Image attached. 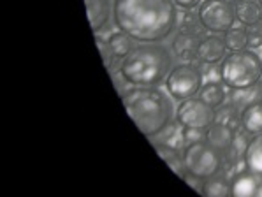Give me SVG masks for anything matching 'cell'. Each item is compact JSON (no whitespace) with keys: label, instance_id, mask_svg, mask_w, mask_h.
Instances as JSON below:
<instances>
[{"label":"cell","instance_id":"obj_1","mask_svg":"<svg viewBox=\"0 0 262 197\" xmlns=\"http://www.w3.org/2000/svg\"><path fill=\"white\" fill-rule=\"evenodd\" d=\"M113 21L136 42H160L176 25L172 0H115Z\"/></svg>","mask_w":262,"mask_h":197},{"label":"cell","instance_id":"obj_2","mask_svg":"<svg viewBox=\"0 0 262 197\" xmlns=\"http://www.w3.org/2000/svg\"><path fill=\"white\" fill-rule=\"evenodd\" d=\"M169 97L157 86H132L122 94L125 111L146 138H155L171 125L174 111Z\"/></svg>","mask_w":262,"mask_h":197},{"label":"cell","instance_id":"obj_3","mask_svg":"<svg viewBox=\"0 0 262 197\" xmlns=\"http://www.w3.org/2000/svg\"><path fill=\"white\" fill-rule=\"evenodd\" d=\"M171 69L169 50L157 42H144L122 60L120 74L132 86H157L167 78Z\"/></svg>","mask_w":262,"mask_h":197},{"label":"cell","instance_id":"obj_4","mask_svg":"<svg viewBox=\"0 0 262 197\" xmlns=\"http://www.w3.org/2000/svg\"><path fill=\"white\" fill-rule=\"evenodd\" d=\"M219 74L229 90L245 92L255 88L262 79V58L248 48L229 51L220 62Z\"/></svg>","mask_w":262,"mask_h":197},{"label":"cell","instance_id":"obj_5","mask_svg":"<svg viewBox=\"0 0 262 197\" xmlns=\"http://www.w3.org/2000/svg\"><path fill=\"white\" fill-rule=\"evenodd\" d=\"M185 174L193 180H209L216 176L224 167V154L213 148L211 144L204 141H190L185 146L183 154Z\"/></svg>","mask_w":262,"mask_h":197},{"label":"cell","instance_id":"obj_6","mask_svg":"<svg viewBox=\"0 0 262 197\" xmlns=\"http://www.w3.org/2000/svg\"><path fill=\"white\" fill-rule=\"evenodd\" d=\"M197 19L204 30L225 34L237 21L236 4L232 0H203L197 9Z\"/></svg>","mask_w":262,"mask_h":197},{"label":"cell","instance_id":"obj_7","mask_svg":"<svg viewBox=\"0 0 262 197\" xmlns=\"http://www.w3.org/2000/svg\"><path fill=\"white\" fill-rule=\"evenodd\" d=\"M203 74L197 67L190 63H181L169 71L166 78V90L171 95V99L185 100L199 95L201 88H203Z\"/></svg>","mask_w":262,"mask_h":197},{"label":"cell","instance_id":"obj_8","mask_svg":"<svg viewBox=\"0 0 262 197\" xmlns=\"http://www.w3.org/2000/svg\"><path fill=\"white\" fill-rule=\"evenodd\" d=\"M176 120L185 130H206L215 122V110L199 97H190L180 102L176 110Z\"/></svg>","mask_w":262,"mask_h":197},{"label":"cell","instance_id":"obj_9","mask_svg":"<svg viewBox=\"0 0 262 197\" xmlns=\"http://www.w3.org/2000/svg\"><path fill=\"white\" fill-rule=\"evenodd\" d=\"M232 197H262V174L253 171H243L231 182Z\"/></svg>","mask_w":262,"mask_h":197},{"label":"cell","instance_id":"obj_10","mask_svg":"<svg viewBox=\"0 0 262 197\" xmlns=\"http://www.w3.org/2000/svg\"><path fill=\"white\" fill-rule=\"evenodd\" d=\"M225 55H227V46L224 42V37H220V35L211 34L199 41V46H197V60H201L203 63H208V65L220 63Z\"/></svg>","mask_w":262,"mask_h":197},{"label":"cell","instance_id":"obj_11","mask_svg":"<svg viewBox=\"0 0 262 197\" xmlns=\"http://www.w3.org/2000/svg\"><path fill=\"white\" fill-rule=\"evenodd\" d=\"M204 139H206L213 148H216V150L225 155L232 148V144H234V130H232V127H229L227 123L216 122L215 120V122L206 128V132H204Z\"/></svg>","mask_w":262,"mask_h":197},{"label":"cell","instance_id":"obj_12","mask_svg":"<svg viewBox=\"0 0 262 197\" xmlns=\"http://www.w3.org/2000/svg\"><path fill=\"white\" fill-rule=\"evenodd\" d=\"M86 16L94 34H99L107 25L111 18V4L110 0H84Z\"/></svg>","mask_w":262,"mask_h":197},{"label":"cell","instance_id":"obj_13","mask_svg":"<svg viewBox=\"0 0 262 197\" xmlns=\"http://www.w3.org/2000/svg\"><path fill=\"white\" fill-rule=\"evenodd\" d=\"M241 128L248 136L262 134V100H252L239 115Z\"/></svg>","mask_w":262,"mask_h":197},{"label":"cell","instance_id":"obj_14","mask_svg":"<svg viewBox=\"0 0 262 197\" xmlns=\"http://www.w3.org/2000/svg\"><path fill=\"white\" fill-rule=\"evenodd\" d=\"M201 39L195 32H180L172 41V53L183 62H190L197 58V46Z\"/></svg>","mask_w":262,"mask_h":197},{"label":"cell","instance_id":"obj_15","mask_svg":"<svg viewBox=\"0 0 262 197\" xmlns=\"http://www.w3.org/2000/svg\"><path fill=\"white\" fill-rule=\"evenodd\" d=\"M236 19L243 27H257L262 21L260 4L257 0H239V2H236Z\"/></svg>","mask_w":262,"mask_h":197},{"label":"cell","instance_id":"obj_16","mask_svg":"<svg viewBox=\"0 0 262 197\" xmlns=\"http://www.w3.org/2000/svg\"><path fill=\"white\" fill-rule=\"evenodd\" d=\"M243 162L248 171L262 174V134L252 136L243 151Z\"/></svg>","mask_w":262,"mask_h":197},{"label":"cell","instance_id":"obj_17","mask_svg":"<svg viewBox=\"0 0 262 197\" xmlns=\"http://www.w3.org/2000/svg\"><path fill=\"white\" fill-rule=\"evenodd\" d=\"M199 99L203 102H206L209 107L216 110V107L224 106L225 102V88H224V83H219V81H208L203 84L199 92Z\"/></svg>","mask_w":262,"mask_h":197},{"label":"cell","instance_id":"obj_18","mask_svg":"<svg viewBox=\"0 0 262 197\" xmlns=\"http://www.w3.org/2000/svg\"><path fill=\"white\" fill-rule=\"evenodd\" d=\"M106 42H107V48H110L111 56L113 58H118V60H123L125 56L134 50V48H132V39L122 30L113 32L110 37H107Z\"/></svg>","mask_w":262,"mask_h":197},{"label":"cell","instance_id":"obj_19","mask_svg":"<svg viewBox=\"0 0 262 197\" xmlns=\"http://www.w3.org/2000/svg\"><path fill=\"white\" fill-rule=\"evenodd\" d=\"M155 150L159 151L160 159L167 164L169 169L176 172L181 178H185V166H183V157H181L174 148H171L169 144H155Z\"/></svg>","mask_w":262,"mask_h":197},{"label":"cell","instance_id":"obj_20","mask_svg":"<svg viewBox=\"0 0 262 197\" xmlns=\"http://www.w3.org/2000/svg\"><path fill=\"white\" fill-rule=\"evenodd\" d=\"M224 42L227 51H239L248 48V30L243 27H232L224 34Z\"/></svg>","mask_w":262,"mask_h":197},{"label":"cell","instance_id":"obj_21","mask_svg":"<svg viewBox=\"0 0 262 197\" xmlns=\"http://www.w3.org/2000/svg\"><path fill=\"white\" fill-rule=\"evenodd\" d=\"M201 192L208 197L231 195V183H229L225 178H220V176L216 174L209 180H204V185H203V188H201Z\"/></svg>","mask_w":262,"mask_h":197},{"label":"cell","instance_id":"obj_22","mask_svg":"<svg viewBox=\"0 0 262 197\" xmlns=\"http://www.w3.org/2000/svg\"><path fill=\"white\" fill-rule=\"evenodd\" d=\"M172 2H174V6L180 7V9L190 11V9H195V7H199L203 0H172Z\"/></svg>","mask_w":262,"mask_h":197},{"label":"cell","instance_id":"obj_23","mask_svg":"<svg viewBox=\"0 0 262 197\" xmlns=\"http://www.w3.org/2000/svg\"><path fill=\"white\" fill-rule=\"evenodd\" d=\"M259 4H260V11H262V0H259Z\"/></svg>","mask_w":262,"mask_h":197},{"label":"cell","instance_id":"obj_24","mask_svg":"<svg viewBox=\"0 0 262 197\" xmlns=\"http://www.w3.org/2000/svg\"><path fill=\"white\" fill-rule=\"evenodd\" d=\"M232 2H239V0H232Z\"/></svg>","mask_w":262,"mask_h":197}]
</instances>
